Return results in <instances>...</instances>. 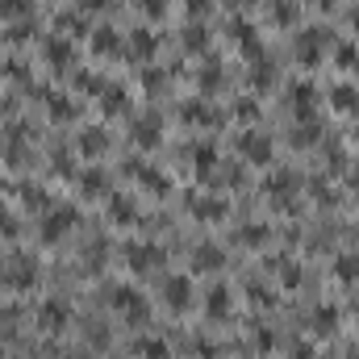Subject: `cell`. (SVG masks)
<instances>
[{
  "mask_svg": "<svg viewBox=\"0 0 359 359\" xmlns=\"http://www.w3.org/2000/svg\"><path fill=\"white\" fill-rule=\"evenodd\" d=\"M125 259H130V268H134V272H151V268H159V263H163V251H159V247H151V243H138V247H130V255H125Z\"/></svg>",
  "mask_w": 359,
  "mask_h": 359,
  "instance_id": "cell-1",
  "label": "cell"
},
{
  "mask_svg": "<svg viewBox=\"0 0 359 359\" xmlns=\"http://www.w3.org/2000/svg\"><path fill=\"white\" fill-rule=\"evenodd\" d=\"M113 310H121V314H125L130 322H138L146 305H142V297H138L134 289H125V284H121V289H113Z\"/></svg>",
  "mask_w": 359,
  "mask_h": 359,
  "instance_id": "cell-2",
  "label": "cell"
},
{
  "mask_svg": "<svg viewBox=\"0 0 359 359\" xmlns=\"http://www.w3.org/2000/svg\"><path fill=\"white\" fill-rule=\"evenodd\" d=\"M226 263V255L213 247V243H201L197 251H192V272H217Z\"/></svg>",
  "mask_w": 359,
  "mask_h": 359,
  "instance_id": "cell-3",
  "label": "cell"
},
{
  "mask_svg": "<svg viewBox=\"0 0 359 359\" xmlns=\"http://www.w3.org/2000/svg\"><path fill=\"white\" fill-rule=\"evenodd\" d=\"M38 326L50 330V335L63 330V326H67V305H63V301H46V305L38 310Z\"/></svg>",
  "mask_w": 359,
  "mask_h": 359,
  "instance_id": "cell-4",
  "label": "cell"
},
{
  "mask_svg": "<svg viewBox=\"0 0 359 359\" xmlns=\"http://www.w3.org/2000/svg\"><path fill=\"white\" fill-rule=\"evenodd\" d=\"M243 155H247V163H272V142L263 134H247L243 138Z\"/></svg>",
  "mask_w": 359,
  "mask_h": 359,
  "instance_id": "cell-5",
  "label": "cell"
},
{
  "mask_svg": "<svg viewBox=\"0 0 359 359\" xmlns=\"http://www.w3.org/2000/svg\"><path fill=\"white\" fill-rule=\"evenodd\" d=\"M163 297H167L171 310H188V305H192V284H188V280H167Z\"/></svg>",
  "mask_w": 359,
  "mask_h": 359,
  "instance_id": "cell-6",
  "label": "cell"
},
{
  "mask_svg": "<svg viewBox=\"0 0 359 359\" xmlns=\"http://www.w3.org/2000/svg\"><path fill=\"white\" fill-rule=\"evenodd\" d=\"M205 310H209V318H230V289L217 284V289L205 297Z\"/></svg>",
  "mask_w": 359,
  "mask_h": 359,
  "instance_id": "cell-7",
  "label": "cell"
},
{
  "mask_svg": "<svg viewBox=\"0 0 359 359\" xmlns=\"http://www.w3.org/2000/svg\"><path fill=\"white\" fill-rule=\"evenodd\" d=\"M71 222H75V213H71V209H54V213H50V222L42 226V234H46V238H59V234H67V230H71Z\"/></svg>",
  "mask_w": 359,
  "mask_h": 359,
  "instance_id": "cell-8",
  "label": "cell"
},
{
  "mask_svg": "<svg viewBox=\"0 0 359 359\" xmlns=\"http://www.w3.org/2000/svg\"><path fill=\"white\" fill-rule=\"evenodd\" d=\"M192 209H197L201 222H209V217L217 222V217L226 213V201H217V197H201V201H192Z\"/></svg>",
  "mask_w": 359,
  "mask_h": 359,
  "instance_id": "cell-9",
  "label": "cell"
},
{
  "mask_svg": "<svg viewBox=\"0 0 359 359\" xmlns=\"http://www.w3.org/2000/svg\"><path fill=\"white\" fill-rule=\"evenodd\" d=\"M109 217H113L117 226H130V222H134V205H130L125 197H113V201H109Z\"/></svg>",
  "mask_w": 359,
  "mask_h": 359,
  "instance_id": "cell-10",
  "label": "cell"
},
{
  "mask_svg": "<svg viewBox=\"0 0 359 359\" xmlns=\"http://www.w3.org/2000/svg\"><path fill=\"white\" fill-rule=\"evenodd\" d=\"M314 330H318V335L339 330V310H335V305H322V310H318V318H314Z\"/></svg>",
  "mask_w": 359,
  "mask_h": 359,
  "instance_id": "cell-11",
  "label": "cell"
},
{
  "mask_svg": "<svg viewBox=\"0 0 359 359\" xmlns=\"http://www.w3.org/2000/svg\"><path fill=\"white\" fill-rule=\"evenodd\" d=\"M167 343L163 339H138V359H167Z\"/></svg>",
  "mask_w": 359,
  "mask_h": 359,
  "instance_id": "cell-12",
  "label": "cell"
},
{
  "mask_svg": "<svg viewBox=\"0 0 359 359\" xmlns=\"http://www.w3.org/2000/svg\"><path fill=\"white\" fill-rule=\"evenodd\" d=\"M79 151H84V155H100V151H105V134H100V130H84V134H79Z\"/></svg>",
  "mask_w": 359,
  "mask_h": 359,
  "instance_id": "cell-13",
  "label": "cell"
},
{
  "mask_svg": "<svg viewBox=\"0 0 359 359\" xmlns=\"http://www.w3.org/2000/svg\"><path fill=\"white\" fill-rule=\"evenodd\" d=\"M8 284H13V289H29V284H33V263L25 259V263H21L17 272L8 268Z\"/></svg>",
  "mask_w": 359,
  "mask_h": 359,
  "instance_id": "cell-14",
  "label": "cell"
},
{
  "mask_svg": "<svg viewBox=\"0 0 359 359\" xmlns=\"http://www.w3.org/2000/svg\"><path fill=\"white\" fill-rule=\"evenodd\" d=\"M335 272H339L343 280H359V255H339Z\"/></svg>",
  "mask_w": 359,
  "mask_h": 359,
  "instance_id": "cell-15",
  "label": "cell"
},
{
  "mask_svg": "<svg viewBox=\"0 0 359 359\" xmlns=\"http://www.w3.org/2000/svg\"><path fill=\"white\" fill-rule=\"evenodd\" d=\"M92 42H96V46H92L96 54H109V50H117V42H121V38H117V33H109V29H96V38H92Z\"/></svg>",
  "mask_w": 359,
  "mask_h": 359,
  "instance_id": "cell-16",
  "label": "cell"
},
{
  "mask_svg": "<svg viewBox=\"0 0 359 359\" xmlns=\"http://www.w3.org/2000/svg\"><path fill=\"white\" fill-rule=\"evenodd\" d=\"M134 138H138V142H159V121H155V117H151V121H138V125H134Z\"/></svg>",
  "mask_w": 359,
  "mask_h": 359,
  "instance_id": "cell-17",
  "label": "cell"
},
{
  "mask_svg": "<svg viewBox=\"0 0 359 359\" xmlns=\"http://www.w3.org/2000/svg\"><path fill=\"white\" fill-rule=\"evenodd\" d=\"M335 109H359L356 88H335Z\"/></svg>",
  "mask_w": 359,
  "mask_h": 359,
  "instance_id": "cell-18",
  "label": "cell"
},
{
  "mask_svg": "<svg viewBox=\"0 0 359 359\" xmlns=\"http://www.w3.org/2000/svg\"><path fill=\"white\" fill-rule=\"evenodd\" d=\"M142 184H151L155 192H167V180H163V171H142Z\"/></svg>",
  "mask_w": 359,
  "mask_h": 359,
  "instance_id": "cell-19",
  "label": "cell"
},
{
  "mask_svg": "<svg viewBox=\"0 0 359 359\" xmlns=\"http://www.w3.org/2000/svg\"><path fill=\"white\" fill-rule=\"evenodd\" d=\"M84 192H88V197L100 192V171H88V176H84Z\"/></svg>",
  "mask_w": 359,
  "mask_h": 359,
  "instance_id": "cell-20",
  "label": "cell"
},
{
  "mask_svg": "<svg viewBox=\"0 0 359 359\" xmlns=\"http://www.w3.org/2000/svg\"><path fill=\"white\" fill-rule=\"evenodd\" d=\"M276 21H284V25L293 21V4L289 0H276Z\"/></svg>",
  "mask_w": 359,
  "mask_h": 359,
  "instance_id": "cell-21",
  "label": "cell"
},
{
  "mask_svg": "<svg viewBox=\"0 0 359 359\" xmlns=\"http://www.w3.org/2000/svg\"><path fill=\"white\" fill-rule=\"evenodd\" d=\"M105 105H109V109H125V92H117V88L105 92Z\"/></svg>",
  "mask_w": 359,
  "mask_h": 359,
  "instance_id": "cell-22",
  "label": "cell"
},
{
  "mask_svg": "<svg viewBox=\"0 0 359 359\" xmlns=\"http://www.w3.org/2000/svg\"><path fill=\"white\" fill-rule=\"evenodd\" d=\"M50 59L54 63H67V42H50Z\"/></svg>",
  "mask_w": 359,
  "mask_h": 359,
  "instance_id": "cell-23",
  "label": "cell"
},
{
  "mask_svg": "<svg viewBox=\"0 0 359 359\" xmlns=\"http://www.w3.org/2000/svg\"><path fill=\"white\" fill-rule=\"evenodd\" d=\"M339 63H343V67H356V63H359V54L351 50V46H343V50H339Z\"/></svg>",
  "mask_w": 359,
  "mask_h": 359,
  "instance_id": "cell-24",
  "label": "cell"
},
{
  "mask_svg": "<svg viewBox=\"0 0 359 359\" xmlns=\"http://www.w3.org/2000/svg\"><path fill=\"white\" fill-rule=\"evenodd\" d=\"M293 359H310V347H305V343H297V351H293Z\"/></svg>",
  "mask_w": 359,
  "mask_h": 359,
  "instance_id": "cell-25",
  "label": "cell"
},
{
  "mask_svg": "<svg viewBox=\"0 0 359 359\" xmlns=\"http://www.w3.org/2000/svg\"><path fill=\"white\" fill-rule=\"evenodd\" d=\"M318 4H322V8H326V4H335V0H318Z\"/></svg>",
  "mask_w": 359,
  "mask_h": 359,
  "instance_id": "cell-26",
  "label": "cell"
}]
</instances>
